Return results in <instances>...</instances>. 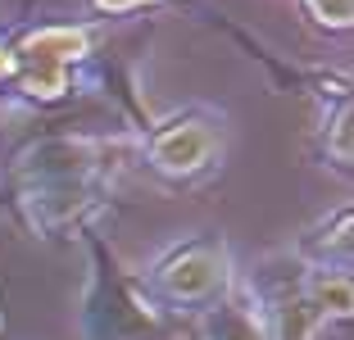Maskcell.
<instances>
[{"label": "cell", "mask_w": 354, "mask_h": 340, "mask_svg": "<svg viewBox=\"0 0 354 340\" xmlns=\"http://www.w3.org/2000/svg\"><path fill=\"white\" fill-rule=\"evenodd\" d=\"M218 155V127L205 113H182L150 136V168L164 177H196Z\"/></svg>", "instance_id": "2"}, {"label": "cell", "mask_w": 354, "mask_h": 340, "mask_svg": "<svg viewBox=\"0 0 354 340\" xmlns=\"http://www.w3.org/2000/svg\"><path fill=\"white\" fill-rule=\"evenodd\" d=\"M327 155H332L341 168H350V159H354V109L350 104H341L332 132H327Z\"/></svg>", "instance_id": "11"}, {"label": "cell", "mask_w": 354, "mask_h": 340, "mask_svg": "<svg viewBox=\"0 0 354 340\" xmlns=\"http://www.w3.org/2000/svg\"><path fill=\"white\" fill-rule=\"evenodd\" d=\"M300 5L313 23L327 28V32H345L354 23V0H300Z\"/></svg>", "instance_id": "10"}, {"label": "cell", "mask_w": 354, "mask_h": 340, "mask_svg": "<svg viewBox=\"0 0 354 340\" xmlns=\"http://www.w3.org/2000/svg\"><path fill=\"white\" fill-rule=\"evenodd\" d=\"M350 232H354V214L341 209V214H332V223H323L309 240H304V254L323 258V263H332V258L345 263V258H350Z\"/></svg>", "instance_id": "7"}, {"label": "cell", "mask_w": 354, "mask_h": 340, "mask_svg": "<svg viewBox=\"0 0 354 340\" xmlns=\"http://www.w3.org/2000/svg\"><path fill=\"white\" fill-rule=\"evenodd\" d=\"M19 86L32 100H59L73 86V68H41V64H28L19 68Z\"/></svg>", "instance_id": "9"}, {"label": "cell", "mask_w": 354, "mask_h": 340, "mask_svg": "<svg viewBox=\"0 0 354 340\" xmlns=\"http://www.w3.org/2000/svg\"><path fill=\"white\" fill-rule=\"evenodd\" d=\"M318 327H323V313L313 309V299L304 290L277 299V309H272V340H313Z\"/></svg>", "instance_id": "6"}, {"label": "cell", "mask_w": 354, "mask_h": 340, "mask_svg": "<svg viewBox=\"0 0 354 340\" xmlns=\"http://www.w3.org/2000/svg\"><path fill=\"white\" fill-rule=\"evenodd\" d=\"M91 168H95V145L64 136V141L32 145L28 155H23L19 173L28 177V182H86Z\"/></svg>", "instance_id": "3"}, {"label": "cell", "mask_w": 354, "mask_h": 340, "mask_svg": "<svg viewBox=\"0 0 354 340\" xmlns=\"http://www.w3.org/2000/svg\"><path fill=\"white\" fill-rule=\"evenodd\" d=\"M28 200H32V214L46 227H59V223H73L91 205V191H86V182H32Z\"/></svg>", "instance_id": "5"}, {"label": "cell", "mask_w": 354, "mask_h": 340, "mask_svg": "<svg viewBox=\"0 0 354 340\" xmlns=\"http://www.w3.org/2000/svg\"><path fill=\"white\" fill-rule=\"evenodd\" d=\"M86 50H91V41H86V32H77V28H37L28 41L14 50V59H19V68H28V64L73 68L77 59H86Z\"/></svg>", "instance_id": "4"}, {"label": "cell", "mask_w": 354, "mask_h": 340, "mask_svg": "<svg viewBox=\"0 0 354 340\" xmlns=\"http://www.w3.org/2000/svg\"><path fill=\"white\" fill-rule=\"evenodd\" d=\"M304 295L313 299V309L323 313H332V318H345V313L354 309V286H350V277L345 272H327V277H313L309 286H304Z\"/></svg>", "instance_id": "8"}, {"label": "cell", "mask_w": 354, "mask_h": 340, "mask_svg": "<svg viewBox=\"0 0 354 340\" xmlns=\"http://www.w3.org/2000/svg\"><path fill=\"white\" fill-rule=\"evenodd\" d=\"M150 281L173 304H205L227 286V249L223 240H187L159 263Z\"/></svg>", "instance_id": "1"}, {"label": "cell", "mask_w": 354, "mask_h": 340, "mask_svg": "<svg viewBox=\"0 0 354 340\" xmlns=\"http://www.w3.org/2000/svg\"><path fill=\"white\" fill-rule=\"evenodd\" d=\"M100 14H127V10H141V5H150V0H91Z\"/></svg>", "instance_id": "12"}, {"label": "cell", "mask_w": 354, "mask_h": 340, "mask_svg": "<svg viewBox=\"0 0 354 340\" xmlns=\"http://www.w3.org/2000/svg\"><path fill=\"white\" fill-rule=\"evenodd\" d=\"M14 73H19V59H14V50L0 46V77H14Z\"/></svg>", "instance_id": "13"}]
</instances>
